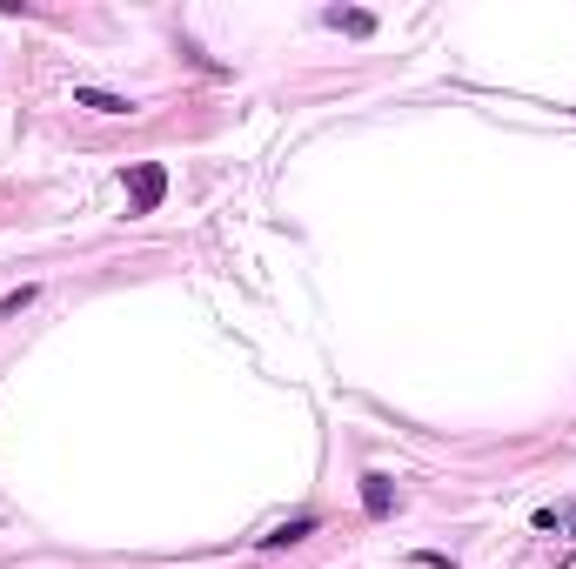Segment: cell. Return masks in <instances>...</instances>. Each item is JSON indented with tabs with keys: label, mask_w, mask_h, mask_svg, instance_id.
<instances>
[{
	"label": "cell",
	"mask_w": 576,
	"mask_h": 569,
	"mask_svg": "<svg viewBox=\"0 0 576 569\" xmlns=\"http://www.w3.org/2000/svg\"><path fill=\"white\" fill-rule=\"evenodd\" d=\"M322 21H329L335 34H355V41H362V34H376V14H362V7H329Z\"/></svg>",
	"instance_id": "cell-2"
},
{
	"label": "cell",
	"mask_w": 576,
	"mask_h": 569,
	"mask_svg": "<svg viewBox=\"0 0 576 569\" xmlns=\"http://www.w3.org/2000/svg\"><path fill=\"white\" fill-rule=\"evenodd\" d=\"M416 563H422V569H456V563H449V556H436V549H422Z\"/></svg>",
	"instance_id": "cell-7"
},
{
	"label": "cell",
	"mask_w": 576,
	"mask_h": 569,
	"mask_svg": "<svg viewBox=\"0 0 576 569\" xmlns=\"http://www.w3.org/2000/svg\"><path fill=\"white\" fill-rule=\"evenodd\" d=\"M74 101H81V108H94V114H134L128 94H108V88H74Z\"/></svg>",
	"instance_id": "cell-5"
},
{
	"label": "cell",
	"mask_w": 576,
	"mask_h": 569,
	"mask_svg": "<svg viewBox=\"0 0 576 569\" xmlns=\"http://www.w3.org/2000/svg\"><path fill=\"white\" fill-rule=\"evenodd\" d=\"M27 302H34V288H14V295H7V302H0V322H7V315H21Z\"/></svg>",
	"instance_id": "cell-6"
},
{
	"label": "cell",
	"mask_w": 576,
	"mask_h": 569,
	"mask_svg": "<svg viewBox=\"0 0 576 569\" xmlns=\"http://www.w3.org/2000/svg\"><path fill=\"white\" fill-rule=\"evenodd\" d=\"M362 509H369V516H389V509H396V482L389 476H362Z\"/></svg>",
	"instance_id": "cell-3"
},
{
	"label": "cell",
	"mask_w": 576,
	"mask_h": 569,
	"mask_svg": "<svg viewBox=\"0 0 576 569\" xmlns=\"http://www.w3.org/2000/svg\"><path fill=\"white\" fill-rule=\"evenodd\" d=\"M302 536H315V516H288V523H275L262 536V549H288V543H302Z\"/></svg>",
	"instance_id": "cell-4"
},
{
	"label": "cell",
	"mask_w": 576,
	"mask_h": 569,
	"mask_svg": "<svg viewBox=\"0 0 576 569\" xmlns=\"http://www.w3.org/2000/svg\"><path fill=\"white\" fill-rule=\"evenodd\" d=\"M128 195H134V215H155L161 201H168V168H161V161H141L128 175Z\"/></svg>",
	"instance_id": "cell-1"
}]
</instances>
